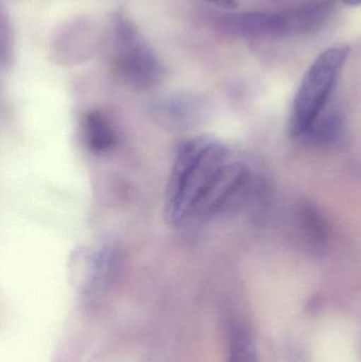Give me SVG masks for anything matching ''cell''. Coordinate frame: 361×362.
<instances>
[{
  "instance_id": "obj_1",
  "label": "cell",
  "mask_w": 361,
  "mask_h": 362,
  "mask_svg": "<svg viewBox=\"0 0 361 362\" xmlns=\"http://www.w3.org/2000/svg\"><path fill=\"white\" fill-rule=\"evenodd\" d=\"M247 168L230 160L222 144L193 138L180 144L174 159L165 214L175 229H188L211 221L235 206L248 187Z\"/></svg>"
},
{
  "instance_id": "obj_2",
  "label": "cell",
  "mask_w": 361,
  "mask_h": 362,
  "mask_svg": "<svg viewBox=\"0 0 361 362\" xmlns=\"http://www.w3.org/2000/svg\"><path fill=\"white\" fill-rule=\"evenodd\" d=\"M350 52L351 50L347 45L331 47L324 50L305 72L290 110L292 137L307 135L326 110Z\"/></svg>"
},
{
  "instance_id": "obj_3",
  "label": "cell",
  "mask_w": 361,
  "mask_h": 362,
  "mask_svg": "<svg viewBox=\"0 0 361 362\" xmlns=\"http://www.w3.org/2000/svg\"><path fill=\"white\" fill-rule=\"evenodd\" d=\"M112 29L114 65L119 76L134 88L150 89L158 85L165 76V67L137 25L119 13Z\"/></svg>"
},
{
  "instance_id": "obj_4",
  "label": "cell",
  "mask_w": 361,
  "mask_h": 362,
  "mask_svg": "<svg viewBox=\"0 0 361 362\" xmlns=\"http://www.w3.org/2000/svg\"><path fill=\"white\" fill-rule=\"evenodd\" d=\"M218 25L226 33L237 36L281 33V17L263 13L230 14L222 17Z\"/></svg>"
},
{
  "instance_id": "obj_5",
  "label": "cell",
  "mask_w": 361,
  "mask_h": 362,
  "mask_svg": "<svg viewBox=\"0 0 361 362\" xmlns=\"http://www.w3.org/2000/svg\"><path fill=\"white\" fill-rule=\"evenodd\" d=\"M83 134L87 146L93 152H107L116 146V132L102 112H91L84 117Z\"/></svg>"
},
{
  "instance_id": "obj_6",
  "label": "cell",
  "mask_w": 361,
  "mask_h": 362,
  "mask_svg": "<svg viewBox=\"0 0 361 362\" xmlns=\"http://www.w3.org/2000/svg\"><path fill=\"white\" fill-rule=\"evenodd\" d=\"M228 362H259L249 333L239 325L232 329Z\"/></svg>"
},
{
  "instance_id": "obj_7",
  "label": "cell",
  "mask_w": 361,
  "mask_h": 362,
  "mask_svg": "<svg viewBox=\"0 0 361 362\" xmlns=\"http://www.w3.org/2000/svg\"><path fill=\"white\" fill-rule=\"evenodd\" d=\"M13 40L12 25H11L8 19L6 18V15L2 12L1 15V57L2 63L11 59L13 52Z\"/></svg>"
},
{
  "instance_id": "obj_8",
  "label": "cell",
  "mask_w": 361,
  "mask_h": 362,
  "mask_svg": "<svg viewBox=\"0 0 361 362\" xmlns=\"http://www.w3.org/2000/svg\"><path fill=\"white\" fill-rule=\"evenodd\" d=\"M206 1L224 8H235L237 6V0H206Z\"/></svg>"
},
{
  "instance_id": "obj_9",
  "label": "cell",
  "mask_w": 361,
  "mask_h": 362,
  "mask_svg": "<svg viewBox=\"0 0 361 362\" xmlns=\"http://www.w3.org/2000/svg\"><path fill=\"white\" fill-rule=\"evenodd\" d=\"M343 2H345L347 6H360L361 4V0H343Z\"/></svg>"
}]
</instances>
